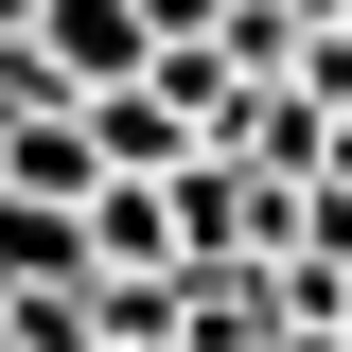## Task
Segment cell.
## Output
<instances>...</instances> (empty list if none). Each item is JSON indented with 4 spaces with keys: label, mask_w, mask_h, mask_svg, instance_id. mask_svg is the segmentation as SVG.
<instances>
[{
    "label": "cell",
    "mask_w": 352,
    "mask_h": 352,
    "mask_svg": "<svg viewBox=\"0 0 352 352\" xmlns=\"http://www.w3.org/2000/svg\"><path fill=\"white\" fill-rule=\"evenodd\" d=\"M36 53L71 88H124V71H159V18L141 0H36Z\"/></svg>",
    "instance_id": "6da1fadb"
},
{
    "label": "cell",
    "mask_w": 352,
    "mask_h": 352,
    "mask_svg": "<svg viewBox=\"0 0 352 352\" xmlns=\"http://www.w3.org/2000/svg\"><path fill=\"white\" fill-rule=\"evenodd\" d=\"M18 282H88V194H18L0 176V300Z\"/></svg>",
    "instance_id": "7a4b0ae2"
},
{
    "label": "cell",
    "mask_w": 352,
    "mask_h": 352,
    "mask_svg": "<svg viewBox=\"0 0 352 352\" xmlns=\"http://www.w3.org/2000/svg\"><path fill=\"white\" fill-rule=\"evenodd\" d=\"M141 18H159V36H229V0H141Z\"/></svg>",
    "instance_id": "277c9868"
},
{
    "label": "cell",
    "mask_w": 352,
    "mask_h": 352,
    "mask_svg": "<svg viewBox=\"0 0 352 352\" xmlns=\"http://www.w3.org/2000/svg\"><path fill=\"white\" fill-rule=\"evenodd\" d=\"M0 352H18V300H0Z\"/></svg>",
    "instance_id": "8992f818"
},
{
    "label": "cell",
    "mask_w": 352,
    "mask_h": 352,
    "mask_svg": "<svg viewBox=\"0 0 352 352\" xmlns=\"http://www.w3.org/2000/svg\"><path fill=\"white\" fill-rule=\"evenodd\" d=\"M88 264H194L176 176H124V159H106V194H88Z\"/></svg>",
    "instance_id": "3957f363"
},
{
    "label": "cell",
    "mask_w": 352,
    "mask_h": 352,
    "mask_svg": "<svg viewBox=\"0 0 352 352\" xmlns=\"http://www.w3.org/2000/svg\"><path fill=\"white\" fill-rule=\"evenodd\" d=\"M0 36H36V0H0Z\"/></svg>",
    "instance_id": "5b68a950"
},
{
    "label": "cell",
    "mask_w": 352,
    "mask_h": 352,
    "mask_svg": "<svg viewBox=\"0 0 352 352\" xmlns=\"http://www.w3.org/2000/svg\"><path fill=\"white\" fill-rule=\"evenodd\" d=\"M335 335H352V300H335Z\"/></svg>",
    "instance_id": "52a82bcc"
}]
</instances>
